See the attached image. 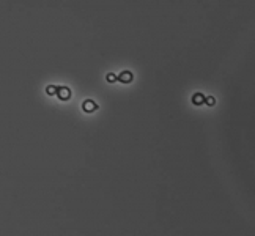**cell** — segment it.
Listing matches in <instances>:
<instances>
[{
  "instance_id": "cell-1",
  "label": "cell",
  "mask_w": 255,
  "mask_h": 236,
  "mask_svg": "<svg viewBox=\"0 0 255 236\" xmlns=\"http://www.w3.org/2000/svg\"><path fill=\"white\" fill-rule=\"evenodd\" d=\"M96 109V104H94L93 101H85L84 102V110L85 112H90V110H94Z\"/></svg>"
},
{
  "instance_id": "cell-2",
  "label": "cell",
  "mask_w": 255,
  "mask_h": 236,
  "mask_svg": "<svg viewBox=\"0 0 255 236\" xmlns=\"http://www.w3.org/2000/svg\"><path fill=\"white\" fill-rule=\"evenodd\" d=\"M131 79H132V74L131 73H123L121 76H120V80L124 84H128V82H131Z\"/></svg>"
}]
</instances>
